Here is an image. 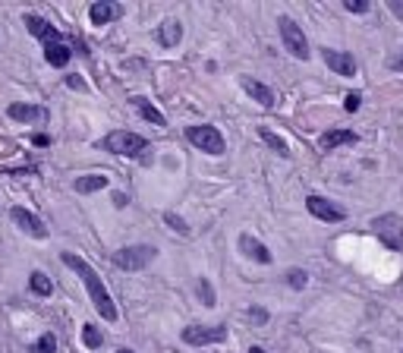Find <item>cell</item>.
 I'll use <instances>...</instances> for the list:
<instances>
[{
	"mask_svg": "<svg viewBox=\"0 0 403 353\" xmlns=\"http://www.w3.org/2000/svg\"><path fill=\"white\" fill-rule=\"evenodd\" d=\"M60 262L66 265V268H73L76 275H79V281L85 284L88 296H92V306L98 309V315H101V319H104V321H117V319H120V312H117V303H113L111 290H107L104 284H101L98 271H94L92 265H88L82 256H76V252H60Z\"/></svg>",
	"mask_w": 403,
	"mask_h": 353,
	"instance_id": "obj_1",
	"label": "cell"
},
{
	"mask_svg": "<svg viewBox=\"0 0 403 353\" xmlns=\"http://www.w3.org/2000/svg\"><path fill=\"white\" fill-rule=\"evenodd\" d=\"M132 107H136V111L142 113V120H148V123H155V126H167V117H164V113L157 111V107L151 104L148 98H142V95H136V98H132Z\"/></svg>",
	"mask_w": 403,
	"mask_h": 353,
	"instance_id": "obj_20",
	"label": "cell"
},
{
	"mask_svg": "<svg viewBox=\"0 0 403 353\" xmlns=\"http://www.w3.org/2000/svg\"><path fill=\"white\" fill-rule=\"evenodd\" d=\"M164 224H167L170 230H176L180 237H189V224H186V221H183L176 212H164Z\"/></svg>",
	"mask_w": 403,
	"mask_h": 353,
	"instance_id": "obj_26",
	"label": "cell"
},
{
	"mask_svg": "<svg viewBox=\"0 0 403 353\" xmlns=\"http://www.w3.org/2000/svg\"><path fill=\"white\" fill-rule=\"evenodd\" d=\"M195 296L202 300V306H218V293H214L208 277H199V281H195Z\"/></svg>",
	"mask_w": 403,
	"mask_h": 353,
	"instance_id": "obj_24",
	"label": "cell"
},
{
	"mask_svg": "<svg viewBox=\"0 0 403 353\" xmlns=\"http://www.w3.org/2000/svg\"><path fill=\"white\" fill-rule=\"evenodd\" d=\"M10 221H13V224H16L22 233H29V237H35V240H44V237H48V227H44V221L38 218V214H31L29 208H22V205L10 208Z\"/></svg>",
	"mask_w": 403,
	"mask_h": 353,
	"instance_id": "obj_10",
	"label": "cell"
},
{
	"mask_svg": "<svg viewBox=\"0 0 403 353\" xmlns=\"http://www.w3.org/2000/svg\"><path fill=\"white\" fill-rule=\"evenodd\" d=\"M186 139H189V145H195V148L205 151V155H224L227 151L224 132H220L218 126H211V123L186 126Z\"/></svg>",
	"mask_w": 403,
	"mask_h": 353,
	"instance_id": "obj_3",
	"label": "cell"
},
{
	"mask_svg": "<svg viewBox=\"0 0 403 353\" xmlns=\"http://www.w3.org/2000/svg\"><path fill=\"white\" fill-rule=\"evenodd\" d=\"M249 353H264V347H258V344H255V347H249Z\"/></svg>",
	"mask_w": 403,
	"mask_h": 353,
	"instance_id": "obj_36",
	"label": "cell"
},
{
	"mask_svg": "<svg viewBox=\"0 0 403 353\" xmlns=\"http://www.w3.org/2000/svg\"><path fill=\"white\" fill-rule=\"evenodd\" d=\"M306 208L312 218L325 221V224H340V221H346V208L337 205V202H331V199H325V195H309Z\"/></svg>",
	"mask_w": 403,
	"mask_h": 353,
	"instance_id": "obj_8",
	"label": "cell"
},
{
	"mask_svg": "<svg viewBox=\"0 0 403 353\" xmlns=\"http://www.w3.org/2000/svg\"><path fill=\"white\" fill-rule=\"evenodd\" d=\"M111 202H113V208H126V205H129V195L117 189V193H111Z\"/></svg>",
	"mask_w": 403,
	"mask_h": 353,
	"instance_id": "obj_32",
	"label": "cell"
},
{
	"mask_svg": "<svg viewBox=\"0 0 403 353\" xmlns=\"http://www.w3.org/2000/svg\"><path fill=\"white\" fill-rule=\"evenodd\" d=\"M117 353H136V350H129V347H120V350Z\"/></svg>",
	"mask_w": 403,
	"mask_h": 353,
	"instance_id": "obj_37",
	"label": "cell"
},
{
	"mask_svg": "<svg viewBox=\"0 0 403 353\" xmlns=\"http://www.w3.org/2000/svg\"><path fill=\"white\" fill-rule=\"evenodd\" d=\"M126 6L117 4V0H98V4L88 6V19H92V25H107L113 22V19H123Z\"/></svg>",
	"mask_w": 403,
	"mask_h": 353,
	"instance_id": "obj_13",
	"label": "cell"
},
{
	"mask_svg": "<svg viewBox=\"0 0 403 353\" xmlns=\"http://www.w3.org/2000/svg\"><path fill=\"white\" fill-rule=\"evenodd\" d=\"M400 353H403V350H400Z\"/></svg>",
	"mask_w": 403,
	"mask_h": 353,
	"instance_id": "obj_38",
	"label": "cell"
},
{
	"mask_svg": "<svg viewBox=\"0 0 403 353\" xmlns=\"http://www.w3.org/2000/svg\"><path fill=\"white\" fill-rule=\"evenodd\" d=\"M388 69H400V73H403V54L400 57H388Z\"/></svg>",
	"mask_w": 403,
	"mask_h": 353,
	"instance_id": "obj_35",
	"label": "cell"
},
{
	"mask_svg": "<svg viewBox=\"0 0 403 353\" xmlns=\"http://www.w3.org/2000/svg\"><path fill=\"white\" fill-rule=\"evenodd\" d=\"M388 10L394 13V16L403 22V0H388Z\"/></svg>",
	"mask_w": 403,
	"mask_h": 353,
	"instance_id": "obj_34",
	"label": "cell"
},
{
	"mask_svg": "<svg viewBox=\"0 0 403 353\" xmlns=\"http://www.w3.org/2000/svg\"><path fill=\"white\" fill-rule=\"evenodd\" d=\"M277 32H281V41H283V48L290 50V57H296V60H309V57H312L306 32H302L290 16H281V19H277Z\"/></svg>",
	"mask_w": 403,
	"mask_h": 353,
	"instance_id": "obj_5",
	"label": "cell"
},
{
	"mask_svg": "<svg viewBox=\"0 0 403 353\" xmlns=\"http://www.w3.org/2000/svg\"><path fill=\"white\" fill-rule=\"evenodd\" d=\"M6 117L16 120V123H48L50 120V111L41 104H22V101H13L6 107Z\"/></svg>",
	"mask_w": 403,
	"mask_h": 353,
	"instance_id": "obj_11",
	"label": "cell"
},
{
	"mask_svg": "<svg viewBox=\"0 0 403 353\" xmlns=\"http://www.w3.org/2000/svg\"><path fill=\"white\" fill-rule=\"evenodd\" d=\"M155 41L161 44V48H176V44L183 41V22L180 19H164L155 29Z\"/></svg>",
	"mask_w": 403,
	"mask_h": 353,
	"instance_id": "obj_15",
	"label": "cell"
},
{
	"mask_svg": "<svg viewBox=\"0 0 403 353\" xmlns=\"http://www.w3.org/2000/svg\"><path fill=\"white\" fill-rule=\"evenodd\" d=\"M372 230H375V237L381 240L390 252L403 249V218H400V214H390V212L378 214V218L372 221Z\"/></svg>",
	"mask_w": 403,
	"mask_h": 353,
	"instance_id": "obj_6",
	"label": "cell"
},
{
	"mask_svg": "<svg viewBox=\"0 0 403 353\" xmlns=\"http://www.w3.org/2000/svg\"><path fill=\"white\" fill-rule=\"evenodd\" d=\"M31 145H35V148H48L50 136H48V132H35V136H31Z\"/></svg>",
	"mask_w": 403,
	"mask_h": 353,
	"instance_id": "obj_33",
	"label": "cell"
},
{
	"mask_svg": "<svg viewBox=\"0 0 403 353\" xmlns=\"http://www.w3.org/2000/svg\"><path fill=\"white\" fill-rule=\"evenodd\" d=\"M183 344L189 347H208L227 340V325H186L183 328Z\"/></svg>",
	"mask_w": 403,
	"mask_h": 353,
	"instance_id": "obj_7",
	"label": "cell"
},
{
	"mask_svg": "<svg viewBox=\"0 0 403 353\" xmlns=\"http://www.w3.org/2000/svg\"><path fill=\"white\" fill-rule=\"evenodd\" d=\"M22 22H25V29H29V35H35L38 41H44V44H50V41H63V35L54 29V25L48 22V19H41V16H35V13H25L22 16Z\"/></svg>",
	"mask_w": 403,
	"mask_h": 353,
	"instance_id": "obj_14",
	"label": "cell"
},
{
	"mask_svg": "<svg viewBox=\"0 0 403 353\" xmlns=\"http://www.w3.org/2000/svg\"><path fill=\"white\" fill-rule=\"evenodd\" d=\"M283 277H287V284H290L293 290H306V287H309V275H306L302 268H290Z\"/></svg>",
	"mask_w": 403,
	"mask_h": 353,
	"instance_id": "obj_27",
	"label": "cell"
},
{
	"mask_svg": "<svg viewBox=\"0 0 403 353\" xmlns=\"http://www.w3.org/2000/svg\"><path fill=\"white\" fill-rule=\"evenodd\" d=\"M73 186H76V193H79V195H92V193H98V189L111 186V176H104V174H85V176H79Z\"/></svg>",
	"mask_w": 403,
	"mask_h": 353,
	"instance_id": "obj_19",
	"label": "cell"
},
{
	"mask_svg": "<svg viewBox=\"0 0 403 353\" xmlns=\"http://www.w3.org/2000/svg\"><path fill=\"white\" fill-rule=\"evenodd\" d=\"M157 249L148 243H136V246H123V249H117L111 256V262L117 265L120 271H142L148 262H155Z\"/></svg>",
	"mask_w": 403,
	"mask_h": 353,
	"instance_id": "obj_4",
	"label": "cell"
},
{
	"mask_svg": "<svg viewBox=\"0 0 403 353\" xmlns=\"http://www.w3.org/2000/svg\"><path fill=\"white\" fill-rule=\"evenodd\" d=\"M101 148L111 151V155H120V158H136V161H148V139L139 136V132H129V130H113L101 139Z\"/></svg>",
	"mask_w": 403,
	"mask_h": 353,
	"instance_id": "obj_2",
	"label": "cell"
},
{
	"mask_svg": "<svg viewBox=\"0 0 403 353\" xmlns=\"http://www.w3.org/2000/svg\"><path fill=\"white\" fill-rule=\"evenodd\" d=\"M249 319L255 321V325H264V321H268V309H262V306H252V309H249Z\"/></svg>",
	"mask_w": 403,
	"mask_h": 353,
	"instance_id": "obj_30",
	"label": "cell"
},
{
	"mask_svg": "<svg viewBox=\"0 0 403 353\" xmlns=\"http://www.w3.org/2000/svg\"><path fill=\"white\" fill-rule=\"evenodd\" d=\"M344 10L346 13H369L372 4L369 0H344Z\"/></svg>",
	"mask_w": 403,
	"mask_h": 353,
	"instance_id": "obj_28",
	"label": "cell"
},
{
	"mask_svg": "<svg viewBox=\"0 0 403 353\" xmlns=\"http://www.w3.org/2000/svg\"><path fill=\"white\" fill-rule=\"evenodd\" d=\"M239 85H243V92L249 95L252 101H258L262 107H274V92H271L264 82L252 79V76H243V79H239Z\"/></svg>",
	"mask_w": 403,
	"mask_h": 353,
	"instance_id": "obj_16",
	"label": "cell"
},
{
	"mask_svg": "<svg viewBox=\"0 0 403 353\" xmlns=\"http://www.w3.org/2000/svg\"><path fill=\"white\" fill-rule=\"evenodd\" d=\"M321 60L331 73L344 76V79H353L356 76V57L350 50H334V48H321Z\"/></svg>",
	"mask_w": 403,
	"mask_h": 353,
	"instance_id": "obj_9",
	"label": "cell"
},
{
	"mask_svg": "<svg viewBox=\"0 0 403 353\" xmlns=\"http://www.w3.org/2000/svg\"><path fill=\"white\" fill-rule=\"evenodd\" d=\"M44 60H48L54 69H63V67H69V60H73V48H69L66 41H50V44H44Z\"/></svg>",
	"mask_w": 403,
	"mask_h": 353,
	"instance_id": "obj_18",
	"label": "cell"
},
{
	"mask_svg": "<svg viewBox=\"0 0 403 353\" xmlns=\"http://www.w3.org/2000/svg\"><path fill=\"white\" fill-rule=\"evenodd\" d=\"M66 85L76 88V92H88V85H85V79H82V76H66Z\"/></svg>",
	"mask_w": 403,
	"mask_h": 353,
	"instance_id": "obj_31",
	"label": "cell"
},
{
	"mask_svg": "<svg viewBox=\"0 0 403 353\" xmlns=\"http://www.w3.org/2000/svg\"><path fill=\"white\" fill-rule=\"evenodd\" d=\"M236 246H239V252H243L246 258H252V262H258V265H271V262H274V256H271V249L262 243V240H255V237H252V233H239Z\"/></svg>",
	"mask_w": 403,
	"mask_h": 353,
	"instance_id": "obj_12",
	"label": "cell"
},
{
	"mask_svg": "<svg viewBox=\"0 0 403 353\" xmlns=\"http://www.w3.org/2000/svg\"><path fill=\"white\" fill-rule=\"evenodd\" d=\"M359 104H362V95H359V92H350V95H346L344 107H346L350 113H356V111H359Z\"/></svg>",
	"mask_w": 403,
	"mask_h": 353,
	"instance_id": "obj_29",
	"label": "cell"
},
{
	"mask_svg": "<svg viewBox=\"0 0 403 353\" xmlns=\"http://www.w3.org/2000/svg\"><path fill=\"white\" fill-rule=\"evenodd\" d=\"M29 290L35 296H50V293H54V284H50V277L44 275V271H31V275H29Z\"/></svg>",
	"mask_w": 403,
	"mask_h": 353,
	"instance_id": "obj_22",
	"label": "cell"
},
{
	"mask_svg": "<svg viewBox=\"0 0 403 353\" xmlns=\"http://www.w3.org/2000/svg\"><path fill=\"white\" fill-rule=\"evenodd\" d=\"M356 142H359V136L353 130H327V132H321L318 148L334 151V148H340V145H356Z\"/></svg>",
	"mask_w": 403,
	"mask_h": 353,
	"instance_id": "obj_17",
	"label": "cell"
},
{
	"mask_svg": "<svg viewBox=\"0 0 403 353\" xmlns=\"http://www.w3.org/2000/svg\"><path fill=\"white\" fill-rule=\"evenodd\" d=\"M258 139H262V142L268 145L271 151H277L281 158H290V145H287V139H281L277 132H271V130H264V126H262V130H258Z\"/></svg>",
	"mask_w": 403,
	"mask_h": 353,
	"instance_id": "obj_21",
	"label": "cell"
},
{
	"mask_svg": "<svg viewBox=\"0 0 403 353\" xmlns=\"http://www.w3.org/2000/svg\"><path fill=\"white\" fill-rule=\"evenodd\" d=\"M82 344H85L88 350H101L104 334H101V328L94 325V321H85V325H82Z\"/></svg>",
	"mask_w": 403,
	"mask_h": 353,
	"instance_id": "obj_23",
	"label": "cell"
},
{
	"mask_svg": "<svg viewBox=\"0 0 403 353\" xmlns=\"http://www.w3.org/2000/svg\"><path fill=\"white\" fill-rule=\"evenodd\" d=\"M29 353H57V338L50 331H44L41 338L35 340V344L29 347Z\"/></svg>",
	"mask_w": 403,
	"mask_h": 353,
	"instance_id": "obj_25",
	"label": "cell"
}]
</instances>
